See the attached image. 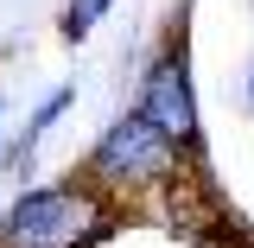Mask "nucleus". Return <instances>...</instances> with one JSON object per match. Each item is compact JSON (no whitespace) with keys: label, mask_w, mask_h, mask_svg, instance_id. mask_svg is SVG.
Returning <instances> with one entry per match:
<instances>
[{"label":"nucleus","mask_w":254,"mask_h":248,"mask_svg":"<svg viewBox=\"0 0 254 248\" xmlns=\"http://www.w3.org/2000/svg\"><path fill=\"white\" fill-rule=\"evenodd\" d=\"M108 229V204L76 185H38L0 217V248H83Z\"/></svg>","instance_id":"f257e3e1"},{"label":"nucleus","mask_w":254,"mask_h":248,"mask_svg":"<svg viewBox=\"0 0 254 248\" xmlns=\"http://www.w3.org/2000/svg\"><path fill=\"white\" fill-rule=\"evenodd\" d=\"M89 172H95V178H108V185L140 191V185H159V178L178 172V147H172V140H165V134L133 108V115H121V121L95 140Z\"/></svg>","instance_id":"f03ea898"},{"label":"nucleus","mask_w":254,"mask_h":248,"mask_svg":"<svg viewBox=\"0 0 254 248\" xmlns=\"http://www.w3.org/2000/svg\"><path fill=\"white\" fill-rule=\"evenodd\" d=\"M140 115H146L172 147H190V140H197V95H190V64H185V51H165V58L146 70Z\"/></svg>","instance_id":"7ed1b4c3"},{"label":"nucleus","mask_w":254,"mask_h":248,"mask_svg":"<svg viewBox=\"0 0 254 248\" xmlns=\"http://www.w3.org/2000/svg\"><path fill=\"white\" fill-rule=\"evenodd\" d=\"M108 6H115V0H70V6H64V38H89V26Z\"/></svg>","instance_id":"20e7f679"},{"label":"nucleus","mask_w":254,"mask_h":248,"mask_svg":"<svg viewBox=\"0 0 254 248\" xmlns=\"http://www.w3.org/2000/svg\"><path fill=\"white\" fill-rule=\"evenodd\" d=\"M70 95H76V89H58V95H45V102H38V115H32V134H26V147H32V140H38V134H45L51 121H58L64 108H70Z\"/></svg>","instance_id":"39448f33"},{"label":"nucleus","mask_w":254,"mask_h":248,"mask_svg":"<svg viewBox=\"0 0 254 248\" xmlns=\"http://www.w3.org/2000/svg\"><path fill=\"white\" fill-rule=\"evenodd\" d=\"M248 102H254V70H248Z\"/></svg>","instance_id":"423d86ee"},{"label":"nucleus","mask_w":254,"mask_h":248,"mask_svg":"<svg viewBox=\"0 0 254 248\" xmlns=\"http://www.w3.org/2000/svg\"><path fill=\"white\" fill-rule=\"evenodd\" d=\"M0 121H6V102H0Z\"/></svg>","instance_id":"0eeeda50"}]
</instances>
